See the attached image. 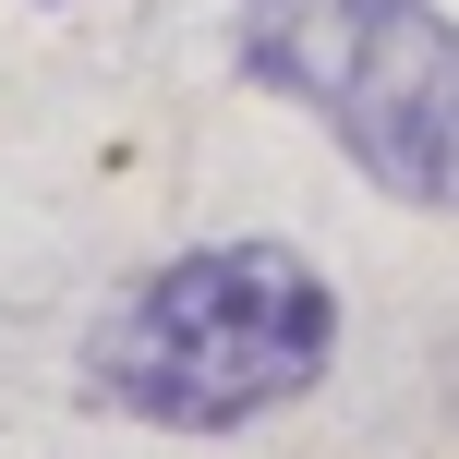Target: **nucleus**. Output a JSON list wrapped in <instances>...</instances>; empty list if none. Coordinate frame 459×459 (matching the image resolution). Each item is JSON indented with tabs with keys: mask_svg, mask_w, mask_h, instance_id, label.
<instances>
[{
	"mask_svg": "<svg viewBox=\"0 0 459 459\" xmlns=\"http://www.w3.org/2000/svg\"><path fill=\"white\" fill-rule=\"evenodd\" d=\"M339 278L302 242H182L145 278H121L109 315L85 326V399L158 436H242L290 411L339 363Z\"/></svg>",
	"mask_w": 459,
	"mask_h": 459,
	"instance_id": "f257e3e1",
	"label": "nucleus"
},
{
	"mask_svg": "<svg viewBox=\"0 0 459 459\" xmlns=\"http://www.w3.org/2000/svg\"><path fill=\"white\" fill-rule=\"evenodd\" d=\"M242 85L290 97L387 206L459 218V13L436 0H242Z\"/></svg>",
	"mask_w": 459,
	"mask_h": 459,
	"instance_id": "f03ea898",
	"label": "nucleus"
},
{
	"mask_svg": "<svg viewBox=\"0 0 459 459\" xmlns=\"http://www.w3.org/2000/svg\"><path fill=\"white\" fill-rule=\"evenodd\" d=\"M447 387H459V363H447Z\"/></svg>",
	"mask_w": 459,
	"mask_h": 459,
	"instance_id": "7ed1b4c3",
	"label": "nucleus"
}]
</instances>
